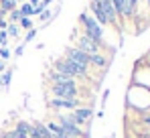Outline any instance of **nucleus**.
<instances>
[{"mask_svg": "<svg viewBox=\"0 0 150 138\" xmlns=\"http://www.w3.org/2000/svg\"><path fill=\"white\" fill-rule=\"evenodd\" d=\"M79 23H81V26H83V35H85V37H89V39L96 41L98 45L103 41V28L96 23L93 16H89L87 10H83V12L79 14Z\"/></svg>", "mask_w": 150, "mask_h": 138, "instance_id": "1", "label": "nucleus"}, {"mask_svg": "<svg viewBox=\"0 0 150 138\" xmlns=\"http://www.w3.org/2000/svg\"><path fill=\"white\" fill-rule=\"evenodd\" d=\"M55 122L61 126L63 134L67 138H83V130L75 124L71 112H67V114H57V120H55Z\"/></svg>", "mask_w": 150, "mask_h": 138, "instance_id": "2", "label": "nucleus"}, {"mask_svg": "<svg viewBox=\"0 0 150 138\" xmlns=\"http://www.w3.org/2000/svg\"><path fill=\"white\" fill-rule=\"evenodd\" d=\"M65 59L71 61L81 73H85V75L89 73V55L83 53V51H79L77 47H67L65 49Z\"/></svg>", "mask_w": 150, "mask_h": 138, "instance_id": "3", "label": "nucleus"}, {"mask_svg": "<svg viewBox=\"0 0 150 138\" xmlns=\"http://www.w3.org/2000/svg\"><path fill=\"white\" fill-rule=\"evenodd\" d=\"M51 92L55 97H63V100H73L79 97V85L77 81H69V83H53L51 85Z\"/></svg>", "mask_w": 150, "mask_h": 138, "instance_id": "4", "label": "nucleus"}, {"mask_svg": "<svg viewBox=\"0 0 150 138\" xmlns=\"http://www.w3.org/2000/svg\"><path fill=\"white\" fill-rule=\"evenodd\" d=\"M53 71H57V73H63V75L71 77V79H75V81H77V79H81V77H87L85 73H81V71L75 67L71 61H67L65 57H63V59H57V61H55V69H53Z\"/></svg>", "mask_w": 150, "mask_h": 138, "instance_id": "5", "label": "nucleus"}, {"mask_svg": "<svg viewBox=\"0 0 150 138\" xmlns=\"http://www.w3.org/2000/svg\"><path fill=\"white\" fill-rule=\"evenodd\" d=\"M49 106L53 110H77L81 108V100L79 97H73V100H63V97H55V100H49Z\"/></svg>", "mask_w": 150, "mask_h": 138, "instance_id": "6", "label": "nucleus"}, {"mask_svg": "<svg viewBox=\"0 0 150 138\" xmlns=\"http://www.w3.org/2000/svg\"><path fill=\"white\" fill-rule=\"evenodd\" d=\"M73 39H75V43H77V49H79V51H83V53H87V55L101 53V51H100V45H98L96 41H91L89 37L81 35V37H73Z\"/></svg>", "mask_w": 150, "mask_h": 138, "instance_id": "7", "label": "nucleus"}, {"mask_svg": "<svg viewBox=\"0 0 150 138\" xmlns=\"http://www.w3.org/2000/svg\"><path fill=\"white\" fill-rule=\"evenodd\" d=\"M71 116H73V120H75V124L81 128V126H87L89 124V120H91V116H93V110L89 108V106H81V108H77V110H73L71 112Z\"/></svg>", "mask_w": 150, "mask_h": 138, "instance_id": "8", "label": "nucleus"}, {"mask_svg": "<svg viewBox=\"0 0 150 138\" xmlns=\"http://www.w3.org/2000/svg\"><path fill=\"white\" fill-rule=\"evenodd\" d=\"M100 4H101L103 14H105V21L110 24H114V26H118V12L114 8V2L112 0H100Z\"/></svg>", "mask_w": 150, "mask_h": 138, "instance_id": "9", "label": "nucleus"}, {"mask_svg": "<svg viewBox=\"0 0 150 138\" xmlns=\"http://www.w3.org/2000/svg\"><path fill=\"white\" fill-rule=\"evenodd\" d=\"M89 10L93 12V18H96V23L100 24V26L108 24V21H105V14H103V10H101L100 0H91V2H89Z\"/></svg>", "mask_w": 150, "mask_h": 138, "instance_id": "10", "label": "nucleus"}, {"mask_svg": "<svg viewBox=\"0 0 150 138\" xmlns=\"http://www.w3.org/2000/svg\"><path fill=\"white\" fill-rule=\"evenodd\" d=\"M28 138H49V132H47V126L43 122H35L30 124V134Z\"/></svg>", "mask_w": 150, "mask_h": 138, "instance_id": "11", "label": "nucleus"}, {"mask_svg": "<svg viewBox=\"0 0 150 138\" xmlns=\"http://www.w3.org/2000/svg\"><path fill=\"white\" fill-rule=\"evenodd\" d=\"M47 132H49V138H67L65 134H63V130H61V126L55 122V120H49L47 124Z\"/></svg>", "mask_w": 150, "mask_h": 138, "instance_id": "12", "label": "nucleus"}, {"mask_svg": "<svg viewBox=\"0 0 150 138\" xmlns=\"http://www.w3.org/2000/svg\"><path fill=\"white\" fill-rule=\"evenodd\" d=\"M89 65H96V67L105 69L108 65H110V59H108L105 55H101V53H96V55H89Z\"/></svg>", "mask_w": 150, "mask_h": 138, "instance_id": "13", "label": "nucleus"}, {"mask_svg": "<svg viewBox=\"0 0 150 138\" xmlns=\"http://www.w3.org/2000/svg\"><path fill=\"white\" fill-rule=\"evenodd\" d=\"M12 10H16V0H0V18Z\"/></svg>", "mask_w": 150, "mask_h": 138, "instance_id": "14", "label": "nucleus"}, {"mask_svg": "<svg viewBox=\"0 0 150 138\" xmlns=\"http://www.w3.org/2000/svg\"><path fill=\"white\" fill-rule=\"evenodd\" d=\"M16 132H18V134L28 136V134H30V124H28V122H25V120H21V122L16 124Z\"/></svg>", "mask_w": 150, "mask_h": 138, "instance_id": "15", "label": "nucleus"}, {"mask_svg": "<svg viewBox=\"0 0 150 138\" xmlns=\"http://www.w3.org/2000/svg\"><path fill=\"white\" fill-rule=\"evenodd\" d=\"M10 79H12V69H6L4 73H0V83H2L4 87L10 85Z\"/></svg>", "mask_w": 150, "mask_h": 138, "instance_id": "16", "label": "nucleus"}, {"mask_svg": "<svg viewBox=\"0 0 150 138\" xmlns=\"http://www.w3.org/2000/svg\"><path fill=\"white\" fill-rule=\"evenodd\" d=\"M18 10H21V14H23V16H26V18H30V16H35V14H33V6H30L28 2H25V4H23V6H21Z\"/></svg>", "mask_w": 150, "mask_h": 138, "instance_id": "17", "label": "nucleus"}, {"mask_svg": "<svg viewBox=\"0 0 150 138\" xmlns=\"http://www.w3.org/2000/svg\"><path fill=\"white\" fill-rule=\"evenodd\" d=\"M6 35L8 37H18V24H8L6 26Z\"/></svg>", "mask_w": 150, "mask_h": 138, "instance_id": "18", "label": "nucleus"}, {"mask_svg": "<svg viewBox=\"0 0 150 138\" xmlns=\"http://www.w3.org/2000/svg\"><path fill=\"white\" fill-rule=\"evenodd\" d=\"M21 18H23L21 10H12V12H10V24H16V23H21Z\"/></svg>", "mask_w": 150, "mask_h": 138, "instance_id": "19", "label": "nucleus"}, {"mask_svg": "<svg viewBox=\"0 0 150 138\" xmlns=\"http://www.w3.org/2000/svg\"><path fill=\"white\" fill-rule=\"evenodd\" d=\"M18 26H23V28H28V31H30V28H33V21H30V18H26V16H23V18H21V23H18Z\"/></svg>", "mask_w": 150, "mask_h": 138, "instance_id": "20", "label": "nucleus"}, {"mask_svg": "<svg viewBox=\"0 0 150 138\" xmlns=\"http://www.w3.org/2000/svg\"><path fill=\"white\" fill-rule=\"evenodd\" d=\"M35 35H37V28H30V31L26 33V37H25V43H28V41H33V39H35Z\"/></svg>", "mask_w": 150, "mask_h": 138, "instance_id": "21", "label": "nucleus"}, {"mask_svg": "<svg viewBox=\"0 0 150 138\" xmlns=\"http://www.w3.org/2000/svg\"><path fill=\"white\" fill-rule=\"evenodd\" d=\"M8 55H10V51L6 47H0V59L4 61V59H8Z\"/></svg>", "mask_w": 150, "mask_h": 138, "instance_id": "22", "label": "nucleus"}, {"mask_svg": "<svg viewBox=\"0 0 150 138\" xmlns=\"http://www.w3.org/2000/svg\"><path fill=\"white\" fill-rule=\"evenodd\" d=\"M49 18H51V10H43V12H41V21H43V23H47Z\"/></svg>", "mask_w": 150, "mask_h": 138, "instance_id": "23", "label": "nucleus"}, {"mask_svg": "<svg viewBox=\"0 0 150 138\" xmlns=\"http://www.w3.org/2000/svg\"><path fill=\"white\" fill-rule=\"evenodd\" d=\"M14 53H16L18 57H21V55L25 53V47H23V45H18V47H16V49H14Z\"/></svg>", "mask_w": 150, "mask_h": 138, "instance_id": "24", "label": "nucleus"}, {"mask_svg": "<svg viewBox=\"0 0 150 138\" xmlns=\"http://www.w3.org/2000/svg\"><path fill=\"white\" fill-rule=\"evenodd\" d=\"M6 26H8V23L4 18H0V31H6Z\"/></svg>", "mask_w": 150, "mask_h": 138, "instance_id": "25", "label": "nucleus"}, {"mask_svg": "<svg viewBox=\"0 0 150 138\" xmlns=\"http://www.w3.org/2000/svg\"><path fill=\"white\" fill-rule=\"evenodd\" d=\"M4 71H6V65H4V61L0 59V73H4Z\"/></svg>", "mask_w": 150, "mask_h": 138, "instance_id": "26", "label": "nucleus"}, {"mask_svg": "<svg viewBox=\"0 0 150 138\" xmlns=\"http://www.w3.org/2000/svg\"><path fill=\"white\" fill-rule=\"evenodd\" d=\"M39 2H41V0H28V4H30V6H33V8H35V6H37V4H39Z\"/></svg>", "mask_w": 150, "mask_h": 138, "instance_id": "27", "label": "nucleus"}, {"mask_svg": "<svg viewBox=\"0 0 150 138\" xmlns=\"http://www.w3.org/2000/svg\"><path fill=\"white\" fill-rule=\"evenodd\" d=\"M142 122H144V124H150V116H144V118H142Z\"/></svg>", "mask_w": 150, "mask_h": 138, "instance_id": "28", "label": "nucleus"}, {"mask_svg": "<svg viewBox=\"0 0 150 138\" xmlns=\"http://www.w3.org/2000/svg\"><path fill=\"white\" fill-rule=\"evenodd\" d=\"M130 2H132V6H134V8H136V4H138V2H140V0H130Z\"/></svg>", "mask_w": 150, "mask_h": 138, "instance_id": "29", "label": "nucleus"}]
</instances>
